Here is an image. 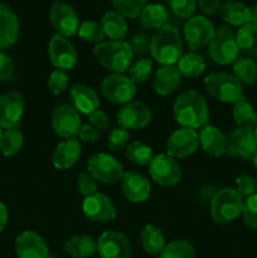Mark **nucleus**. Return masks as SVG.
Segmentation results:
<instances>
[{
	"label": "nucleus",
	"instance_id": "obj_5",
	"mask_svg": "<svg viewBox=\"0 0 257 258\" xmlns=\"http://www.w3.org/2000/svg\"><path fill=\"white\" fill-rule=\"evenodd\" d=\"M238 53L236 34L232 32L231 28L226 25L217 28L208 44V54L211 59L217 64L227 66L238 58Z\"/></svg>",
	"mask_w": 257,
	"mask_h": 258
},
{
	"label": "nucleus",
	"instance_id": "obj_32",
	"mask_svg": "<svg viewBox=\"0 0 257 258\" xmlns=\"http://www.w3.org/2000/svg\"><path fill=\"white\" fill-rule=\"evenodd\" d=\"M140 239L143 248L149 254H159L166 246L163 231L154 224H146L144 227L140 234Z\"/></svg>",
	"mask_w": 257,
	"mask_h": 258
},
{
	"label": "nucleus",
	"instance_id": "obj_23",
	"mask_svg": "<svg viewBox=\"0 0 257 258\" xmlns=\"http://www.w3.org/2000/svg\"><path fill=\"white\" fill-rule=\"evenodd\" d=\"M82 148L77 139H68L59 143L53 153V166L58 170L72 168L80 159Z\"/></svg>",
	"mask_w": 257,
	"mask_h": 258
},
{
	"label": "nucleus",
	"instance_id": "obj_19",
	"mask_svg": "<svg viewBox=\"0 0 257 258\" xmlns=\"http://www.w3.org/2000/svg\"><path fill=\"white\" fill-rule=\"evenodd\" d=\"M24 112V100L17 91H9L0 96V127L13 128L19 125Z\"/></svg>",
	"mask_w": 257,
	"mask_h": 258
},
{
	"label": "nucleus",
	"instance_id": "obj_4",
	"mask_svg": "<svg viewBox=\"0 0 257 258\" xmlns=\"http://www.w3.org/2000/svg\"><path fill=\"white\" fill-rule=\"evenodd\" d=\"M243 199L233 188L216 191L211 201V216L217 224H228L242 213Z\"/></svg>",
	"mask_w": 257,
	"mask_h": 258
},
{
	"label": "nucleus",
	"instance_id": "obj_57",
	"mask_svg": "<svg viewBox=\"0 0 257 258\" xmlns=\"http://www.w3.org/2000/svg\"><path fill=\"white\" fill-rule=\"evenodd\" d=\"M2 136H3V128L0 127V140H2Z\"/></svg>",
	"mask_w": 257,
	"mask_h": 258
},
{
	"label": "nucleus",
	"instance_id": "obj_2",
	"mask_svg": "<svg viewBox=\"0 0 257 258\" xmlns=\"http://www.w3.org/2000/svg\"><path fill=\"white\" fill-rule=\"evenodd\" d=\"M92 53L97 62L111 75L125 73L134 59L133 52L125 40H103L93 47Z\"/></svg>",
	"mask_w": 257,
	"mask_h": 258
},
{
	"label": "nucleus",
	"instance_id": "obj_45",
	"mask_svg": "<svg viewBox=\"0 0 257 258\" xmlns=\"http://www.w3.org/2000/svg\"><path fill=\"white\" fill-rule=\"evenodd\" d=\"M68 83H70V77L65 71H53L48 78V88L54 96L62 95L67 90Z\"/></svg>",
	"mask_w": 257,
	"mask_h": 258
},
{
	"label": "nucleus",
	"instance_id": "obj_7",
	"mask_svg": "<svg viewBox=\"0 0 257 258\" xmlns=\"http://www.w3.org/2000/svg\"><path fill=\"white\" fill-rule=\"evenodd\" d=\"M87 170L97 181L103 184H115L121 181L123 168L118 160L108 154L100 153L91 156L87 161Z\"/></svg>",
	"mask_w": 257,
	"mask_h": 258
},
{
	"label": "nucleus",
	"instance_id": "obj_43",
	"mask_svg": "<svg viewBox=\"0 0 257 258\" xmlns=\"http://www.w3.org/2000/svg\"><path fill=\"white\" fill-rule=\"evenodd\" d=\"M241 214L248 228L257 229V193L244 199Z\"/></svg>",
	"mask_w": 257,
	"mask_h": 258
},
{
	"label": "nucleus",
	"instance_id": "obj_8",
	"mask_svg": "<svg viewBox=\"0 0 257 258\" xmlns=\"http://www.w3.org/2000/svg\"><path fill=\"white\" fill-rule=\"evenodd\" d=\"M101 93L115 105H126L136 95V85L123 75H110L101 82Z\"/></svg>",
	"mask_w": 257,
	"mask_h": 258
},
{
	"label": "nucleus",
	"instance_id": "obj_58",
	"mask_svg": "<svg viewBox=\"0 0 257 258\" xmlns=\"http://www.w3.org/2000/svg\"><path fill=\"white\" fill-rule=\"evenodd\" d=\"M254 183H256V193H257V178L254 179Z\"/></svg>",
	"mask_w": 257,
	"mask_h": 258
},
{
	"label": "nucleus",
	"instance_id": "obj_29",
	"mask_svg": "<svg viewBox=\"0 0 257 258\" xmlns=\"http://www.w3.org/2000/svg\"><path fill=\"white\" fill-rule=\"evenodd\" d=\"M101 25H102L105 35L111 40H123L127 34V24H126L125 18L115 10H110L103 14Z\"/></svg>",
	"mask_w": 257,
	"mask_h": 258
},
{
	"label": "nucleus",
	"instance_id": "obj_13",
	"mask_svg": "<svg viewBox=\"0 0 257 258\" xmlns=\"http://www.w3.org/2000/svg\"><path fill=\"white\" fill-rule=\"evenodd\" d=\"M48 54L52 64L59 71H70L77 63V50L68 38L54 34L48 43Z\"/></svg>",
	"mask_w": 257,
	"mask_h": 258
},
{
	"label": "nucleus",
	"instance_id": "obj_53",
	"mask_svg": "<svg viewBox=\"0 0 257 258\" xmlns=\"http://www.w3.org/2000/svg\"><path fill=\"white\" fill-rule=\"evenodd\" d=\"M7 223H8V209L7 207L0 202V233L4 231Z\"/></svg>",
	"mask_w": 257,
	"mask_h": 258
},
{
	"label": "nucleus",
	"instance_id": "obj_50",
	"mask_svg": "<svg viewBox=\"0 0 257 258\" xmlns=\"http://www.w3.org/2000/svg\"><path fill=\"white\" fill-rule=\"evenodd\" d=\"M88 121H90V125H92L97 130H107L110 127L108 116L101 110H96L95 112L88 115Z\"/></svg>",
	"mask_w": 257,
	"mask_h": 258
},
{
	"label": "nucleus",
	"instance_id": "obj_17",
	"mask_svg": "<svg viewBox=\"0 0 257 258\" xmlns=\"http://www.w3.org/2000/svg\"><path fill=\"white\" fill-rule=\"evenodd\" d=\"M82 211L90 221L97 223H106L116 218V209L111 199L98 191L92 196L85 197Z\"/></svg>",
	"mask_w": 257,
	"mask_h": 258
},
{
	"label": "nucleus",
	"instance_id": "obj_26",
	"mask_svg": "<svg viewBox=\"0 0 257 258\" xmlns=\"http://www.w3.org/2000/svg\"><path fill=\"white\" fill-rule=\"evenodd\" d=\"M180 83L181 73L176 66H161L154 76L153 87L158 95L169 96L178 90Z\"/></svg>",
	"mask_w": 257,
	"mask_h": 258
},
{
	"label": "nucleus",
	"instance_id": "obj_3",
	"mask_svg": "<svg viewBox=\"0 0 257 258\" xmlns=\"http://www.w3.org/2000/svg\"><path fill=\"white\" fill-rule=\"evenodd\" d=\"M181 50L183 45L180 34L174 25H163L151 37L150 55L161 66L178 63L179 58L181 57Z\"/></svg>",
	"mask_w": 257,
	"mask_h": 258
},
{
	"label": "nucleus",
	"instance_id": "obj_14",
	"mask_svg": "<svg viewBox=\"0 0 257 258\" xmlns=\"http://www.w3.org/2000/svg\"><path fill=\"white\" fill-rule=\"evenodd\" d=\"M199 146V135L196 130L180 127L174 131L166 141V155L173 159H184L197 151Z\"/></svg>",
	"mask_w": 257,
	"mask_h": 258
},
{
	"label": "nucleus",
	"instance_id": "obj_10",
	"mask_svg": "<svg viewBox=\"0 0 257 258\" xmlns=\"http://www.w3.org/2000/svg\"><path fill=\"white\" fill-rule=\"evenodd\" d=\"M149 173L153 180L164 188L175 186L181 179L180 166L175 159L170 158L166 154H159L154 156L149 164Z\"/></svg>",
	"mask_w": 257,
	"mask_h": 258
},
{
	"label": "nucleus",
	"instance_id": "obj_38",
	"mask_svg": "<svg viewBox=\"0 0 257 258\" xmlns=\"http://www.w3.org/2000/svg\"><path fill=\"white\" fill-rule=\"evenodd\" d=\"M194 247L185 239H175L164 247L159 258H194Z\"/></svg>",
	"mask_w": 257,
	"mask_h": 258
},
{
	"label": "nucleus",
	"instance_id": "obj_41",
	"mask_svg": "<svg viewBox=\"0 0 257 258\" xmlns=\"http://www.w3.org/2000/svg\"><path fill=\"white\" fill-rule=\"evenodd\" d=\"M153 71V62L149 58H140L128 68V78L135 85L145 83L150 78Z\"/></svg>",
	"mask_w": 257,
	"mask_h": 258
},
{
	"label": "nucleus",
	"instance_id": "obj_15",
	"mask_svg": "<svg viewBox=\"0 0 257 258\" xmlns=\"http://www.w3.org/2000/svg\"><path fill=\"white\" fill-rule=\"evenodd\" d=\"M257 150L253 128L236 127L227 135V154L243 160H251Z\"/></svg>",
	"mask_w": 257,
	"mask_h": 258
},
{
	"label": "nucleus",
	"instance_id": "obj_37",
	"mask_svg": "<svg viewBox=\"0 0 257 258\" xmlns=\"http://www.w3.org/2000/svg\"><path fill=\"white\" fill-rule=\"evenodd\" d=\"M23 146V134L19 127L8 128L3 131L2 140H0V151L4 156H14L20 151Z\"/></svg>",
	"mask_w": 257,
	"mask_h": 258
},
{
	"label": "nucleus",
	"instance_id": "obj_56",
	"mask_svg": "<svg viewBox=\"0 0 257 258\" xmlns=\"http://www.w3.org/2000/svg\"><path fill=\"white\" fill-rule=\"evenodd\" d=\"M253 133H254V138H256V140H257V122L253 127Z\"/></svg>",
	"mask_w": 257,
	"mask_h": 258
},
{
	"label": "nucleus",
	"instance_id": "obj_55",
	"mask_svg": "<svg viewBox=\"0 0 257 258\" xmlns=\"http://www.w3.org/2000/svg\"><path fill=\"white\" fill-rule=\"evenodd\" d=\"M251 160H252V164H253L254 169H256V170H257V150H256V153H254L253 155H252Z\"/></svg>",
	"mask_w": 257,
	"mask_h": 258
},
{
	"label": "nucleus",
	"instance_id": "obj_28",
	"mask_svg": "<svg viewBox=\"0 0 257 258\" xmlns=\"http://www.w3.org/2000/svg\"><path fill=\"white\" fill-rule=\"evenodd\" d=\"M222 19L233 27H243L249 23V8L238 2H227L219 8Z\"/></svg>",
	"mask_w": 257,
	"mask_h": 258
},
{
	"label": "nucleus",
	"instance_id": "obj_34",
	"mask_svg": "<svg viewBox=\"0 0 257 258\" xmlns=\"http://www.w3.org/2000/svg\"><path fill=\"white\" fill-rule=\"evenodd\" d=\"M234 77L239 81L241 85L251 86L257 81V66L253 59L241 55L233 62Z\"/></svg>",
	"mask_w": 257,
	"mask_h": 258
},
{
	"label": "nucleus",
	"instance_id": "obj_51",
	"mask_svg": "<svg viewBox=\"0 0 257 258\" xmlns=\"http://www.w3.org/2000/svg\"><path fill=\"white\" fill-rule=\"evenodd\" d=\"M78 139L83 143L93 144L100 139V133H98L97 128L93 127L90 123H86L82 125L80 128V133H78Z\"/></svg>",
	"mask_w": 257,
	"mask_h": 258
},
{
	"label": "nucleus",
	"instance_id": "obj_36",
	"mask_svg": "<svg viewBox=\"0 0 257 258\" xmlns=\"http://www.w3.org/2000/svg\"><path fill=\"white\" fill-rule=\"evenodd\" d=\"M126 158L128 161L139 166L149 165L153 160V150L149 145L136 140L126 146Z\"/></svg>",
	"mask_w": 257,
	"mask_h": 258
},
{
	"label": "nucleus",
	"instance_id": "obj_12",
	"mask_svg": "<svg viewBox=\"0 0 257 258\" xmlns=\"http://www.w3.org/2000/svg\"><path fill=\"white\" fill-rule=\"evenodd\" d=\"M214 27L209 19L203 15L189 18L184 25V39L189 49H201L209 44L214 34Z\"/></svg>",
	"mask_w": 257,
	"mask_h": 258
},
{
	"label": "nucleus",
	"instance_id": "obj_49",
	"mask_svg": "<svg viewBox=\"0 0 257 258\" xmlns=\"http://www.w3.org/2000/svg\"><path fill=\"white\" fill-rule=\"evenodd\" d=\"M236 190L238 191L242 198L243 197L247 198V197L256 194V183H254V179L251 178L248 174H241L236 180Z\"/></svg>",
	"mask_w": 257,
	"mask_h": 258
},
{
	"label": "nucleus",
	"instance_id": "obj_25",
	"mask_svg": "<svg viewBox=\"0 0 257 258\" xmlns=\"http://www.w3.org/2000/svg\"><path fill=\"white\" fill-rule=\"evenodd\" d=\"M19 37V20L5 3L0 2V49L10 47Z\"/></svg>",
	"mask_w": 257,
	"mask_h": 258
},
{
	"label": "nucleus",
	"instance_id": "obj_27",
	"mask_svg": "<svg viewBox=\"0 0 257 258\" xmlns=\"http://www.w3.org/2000/svg\"><path fill=\"white\" fill-rule=\"evenodd\" d=\"M168 20V10L163 4H146L139 15L140 27L149 30H158L165 25Z\"/></svg>",
	"mask_w": 257,
	"mask_h": 258
},
{
	"label": "nucleus",
	"instance_id": "obj_9",
	"mask_svg": "<svg viewBox=\"0 0 257 258\" xmlns=\"http://www.w3.org/2000/svg\"><path fill=\"white\" fill-rule=\"evenodd\" d=\"M81 123L80 112L70 103H60L54 108L52 113L53 131L60 138L76 139L78 136Z\"/></svg>",
	"mask_w": 257,
	"mask_h": 258
},
{
	"label": "nucleus",
	"instance_id": "obj_6",
	"mask_svg": "<svg viewBox=\"0 0 257 258\" xmlns=\"http://www.w3.org/2000/svg\"><path fill=\"white\" fill-rule=\"evenodd\" d=\"M204 86L209 95L223 103H236L241 100L242 85L234 76L226 72H213L204 80Z\"/></svg>",
	"mask_w": 257,
	"mask_h": 258
},
{
	"label": "nucleus",
	"instance_id": "obj_18",
	"mask_svg": "<svg viewBox=\"0 0 257 258\" xmlns=\"http://www.w3.org/2000/svg\"><path fill=\"white\" fill-rule=\"evenodd\" d=\"M97 252L101 258H128L131 247L127 237L116 231L103 232L98 239Z\"/></svg>",
	"mask_w": 257,
	"mask_h": 258
},
{
	"label": "nucleus",
	"instance_id": "obj_44",
	"mask_svg": "<svg viewBox=\"0 0 257 258\" xmlns=\"http://www.w3.org/2000/svg\"><path fill=\"white\" fill-rule=\"evenodd\" d=\"M128 139H130V134L128 130L121 127H115L111 130V133L107 136V148L111 151H120L123 148L127 146Z\"/></svg>",
	"mask_w": 257,
	"mask_h": 258
},
{
	"label": "nucleus",
	"instance_id": "obj_47",
	"mask_svg": "<svg viewBox=\"0 0 257 258\" xmlns=\"http://www.w3.org/2000/svg\"><path fill=\"white\" fill-rule=\"evenodd\" d=\"M170 9L176 17L191 18L196 12V0H168Z\"/></svg>",
	"mask_w": 257,
	"mask_h": 258
},
{
	"label": "nucleus",
	"instance_id": "obj_52",
	"mask_svg": "<svg viewBox=\"0 0 257 258\" xmlns=\"http://www.w3.org/2000/svg\"><path fill=\"white\" fill-rule=\"evenodd\" d=\"M221 0H199V8L207 15H214L219 12Z\"/></svg>",
	"mask_w": 257,
	"mask_h": 258
},
{
	"label": "nucleus",
	"instance_id": "obj_33",
	"mask_svg": "<svg viewBox=\"0 0 257 258\" xmlns=\"http://www.w3.org/2000/svg\"><path fill=\"white\" fill-rule=\"evenodd\" d=\"M178 70L181 76H185L188 78H194L201 76L206 70V60L203 59L201 54L196 52H188L185 54H181L178 60Z\"/></svg>",
	"mask_w": 257,
	"mask_h": 258
},
{
	"label": "nucleus",
	"instance_id": "obj_11",
	"mask_svg": "<svg viewBox=\"0 0 257 258\" xmlns=\"http://www.w3.org/2000/svg\"><path fill=\"white\" fill-rule=\"evenodd\" d=\"M48 17L53 28L57 30V34L70 38L78 32V27H80L78 15L68 3L55 0L50 5Z\"/></svg>",
	"mask_w": 257,
	"mask_h": 258
},
{
	"label": "nucleus",
	"instance_id": "obj_42",
	"mask_svg": "<svg viewBox=\"0 0 257 258\" xmlns=\"http://www.w3.org/2000/svg\"><path fill=\"white\" fill-rule=\"evenodd\" d=\"M127 44L134 57L146 58V55L150 54L151 38L145 33H135L134 35H131Z\"/></svg>",
	"mask_w": 257,
	"mask_h": 258
},
{
	"label": "nucleus",
	"instance_id": "obj_20",
	"mask_svg": "<svg viewBox=\"0 0 257 258\" xmlns=\"http://www.w3.org/2000/svg\"><path fill=\"white\" fill-rule=\"evenodd\" d=\"M15 252L19 258H48L49 254L44 239L33 231H24L17 237Z\"/></svg>",
	"mask_w": 257,
	"mask_h": 258
},
{
	"label": "nucleus",
	"instance_id": "obj_40",
	"mask_svg": "<svg viewBox=\"0 0 257 258\" xmlns=\"http://www.w3.org/2000/svg\"><path fill=\"white\" fill-rule=\"evenodd\" d=\"M148 0H111L115 12L123 18L135 19L140 15L141 10L145 8Z\"/></svg>",
	"mask_w": 257,
	"mask_h": 258
},
{
	"label": "nucleus",
	"instance_id": "obj_31",
	"mask_svg": "<svg viewBox=\"0 0 257 258\" xmlns=\"http://www.w3.org/2000/svg\"><path fill=\"white\" fill-rule=\"evenodd\" d=\"M65 251L75 258H88L97 252V243L92 237L75 236L66 241Z\"/></svg>",
	"mask_w": 257,
	"mask_h": 258
},
{
	"label": "nucleus",
	"instance_id": "obj_46",
	"mask_svg": "<svg viewBox=\"0 0 257 258\" xmlns=\"http://www.w3.org/2000/svg\"><path fill=\"white\" fill-rule=\"evenodd\" d=\"M76 185H77L78 191L85 197L97 193V180L88 171H82V173L78 174Z\"/></svg>",
	"mask_w": 257,
	"mask_h": 258
},
{
	"label": "nucleus",
	"instance_id": "obj_24",
	"mask_svg": "<svg viewBox=\"0 0 257 258\" xmlns=\"http://www.w3.org/2000/svg\"><path fill=\"white\" fill-rule=\"evenodd\" d=\"M199 144L202 149L214 158L227 154V136L219 128L207 125L199 130Z\"/></svg>",
	"mask_w": 257,
	"mask_h": 258
},
{
	"label": "nucleus",
	"instance_id": "obj_1",
	"mask_svg": "<svg viewBox=\"0 0 257 258\" xmlns=\"http://www.w3.org/2000/svg\"><path fill=\"white\" fill-rule=\"evenodd\" d=\"M174 117L183 127L202 128L209 122V108L206 98L197 90H186L179 93L174 102Z\"/></svg>",
	"mask_w": 257,
	"mask_h": 258
},
{
	"label": "nucleus",
	"instance_id": "obj_22",
	"mask_svg": "<svg viewBox=\"0 0 257 258\" xmlns=\"http://www.w3.org/2000/svg\"><path fill=\"white\" fill-rule=\"evenodd\" d=\"M70 97L72 101V106L81 113L91 115L98 110L100 106V98L97 92L92 87L82 83L73 85L70 90Z\"/></svg>",
	"mask_w": 257,
	"mask_h": 258
},
{
	"label": "nucleus",
	"instance_id": "obj_54",
	"mask_svg": "<svg viewBox=\"0 0 257 258\" xmlns=\"http://www.w3.org/2000/svg\"><path fill=\"white\" fill-rule=\"evenodd\" d=\"M249 22L257 24V4L249 9Z\"/></svg>",
	"mask_w": 257,
	"mask_h": 258
},
{
	"label": "nucleus",
	"instance_id": "obj_21",
	"mask_svg": "<svg viewBox=\"0 0 257 258\" xmlns=\"http://www.w3.org/2000/svg\"><path fill=\"white\" fill-rule=\"evenodd\" d=\"M120 183L123 196L131 203H143L150 197V183L145 176L136 171H128L123 174Z\"/></svg>",
	"mask_w": 257,
	"mask_h": 258
},
{
	"label": "nucleus",
	"instance_id": "obj_35",
	"mask_svg": "<svg viewBox=\"0 0 257 258\" xmlns=\"http://www.w3.org/2000/svg\"><path fill=\"white\" fill-rule=\"evenodd\" d=\"M233 120L237 127L253 128L257 122V115L251 103L242 97L233 105Z\"/></svg>",
	"mask_w": 257,
	"mask_h": 258
},
{
	"label": "nucleus",
	"instance_id": "obj_59",
	"mask_svg": "<svg viewBox=\"0 0 257 258\" xmlns=\"http://www.w3.org/2000/svg\"><path fill=\"white\" fill-rule=\"evenodd\" d=\"M226 2H236V0H226Z\"/></svg>",
	"mask_w": 257,
	"mask_h": 258
},
{
	"label": "nucleus",
	"instance_id": "obj_30",
	"mask_svg": "<svg viewBox=\"0 0 257 258\" xmlns=\"http://www.w3.org/2000/svg\"><path fill=\"white\" fill-rule=\"evenodd\" d=\"M238 49L246 57L251 59H257V24L247 23L241 27L236 34Z\"/></svg>",
	"mask_w": 257,
	"mask_h": 258
},
{
	"label": "nucleus",
	"instance_id": "obj_39",
	"mask_svg": "<svg viewBox=\"0 0 257 258\" xmlns=\"http://www.w3.org/2000/svg\"><path fill=\"white\" fill-rule=\"evenodd\" d=\"M77 33L81 39H83L85 42L96 43V44L103 42L106 37L101 23L95 22V20H85L83 23H81Z\"/></svg>",
	"mask_w": 257,
	"mask_h": 258
},
{
	"label": "nucleus",
	"instance_id": "obj_16",
	"mask_svg": "<svg viewBox=\"0 0 257 258\" xmlns=\"http://www.w3.org/2000/svg\"><path fill=\"white\" fill-rule=\"evenodd\" d=\"M151 121V110L141 101H131L118 110L116 122L126 130H140Z\"/></svg>",
	"mask_w": 257,
	"mask_h": 258
},
{
	"label": "nucleus",
	"instance_id": "obj_48",
	"mask_svg": "<svg viewBox=\"0 0 257 258\" xmlns=\"http://www.w3.org/2000/svg\"><path fill=\"white\" fill-rule=\"evenodd\" d=\"M15 80V66L12 58L0 52V82H12Z\"/></svg>",
	"mask_w": 257,
	"mask_h": 258
}]
</instances>
